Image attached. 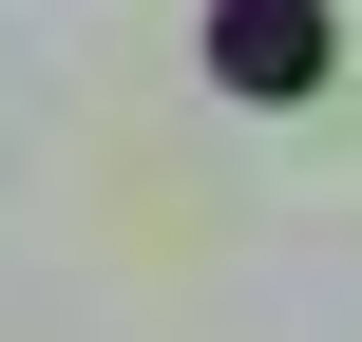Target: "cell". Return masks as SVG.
<instances>
[{"label": "cell", "mask_w": 362, "mask_h": 342, "mask_svg": "<svg viewBox=\"0 0 362 342\" xmlns=\"http://www.w3.org/2000/svg\"><path fill=\"white\" fill-rule=\"evenodd\" d=\"M210 76L229 95H305L325 76V0H210Z\"/></svg>", "instance_id": "1"}]
</instances>
